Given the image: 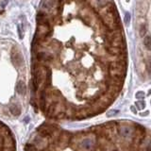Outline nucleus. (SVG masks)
Here are the masks:
<instances>
[{"instance_id": "nucleus-4", "label": "nucleus", "mask_w": 151, "mask_h": 151, "mask_svg": "<svg viewBox=\"0 0 151 151\" xmlns=\"http://www.w3.org/2000/svg\"><path fill=\"white\" fill-rule=\"evenodd\" d=\"M111 4V0H92V5L93 8L102 10Z\"/></svg>"}, {"instance_id": "nucleus-10", "label": "nucleus", "mask_w": 151, "mask_h": 151, "mask_svg": "<svg viewBox=\"0 0 151 151\" xmlns=\"http://www.w3.org/2000/svg\"><path fill=\"white\" fill-rule=\"evenodd\" d=\"M129 20H130V15H129V13L127 12L125 15V23L126 24H128L129 23Z\"/></svg>"}, {"instance_id": "nucleus-11", "label": "nucleus", "mask_w": 151, "mask_h": 151, "mask_svg": "<svg viewBox=\"0 0 151 151\" xmlns=\"http://www.w3.org/2000/svg\"><path fill=\"white\" fill-rule=\"evenodd\" d=\"M143 96H145V93H143V92H140L136 95V97L137 98H143Z\"/></svg>"}, {"instance_id": "nucleus-9", "label": "nucleus", "mask_w": 151, "mask_h": 151, "mask_svg": "<svg viewBox=\"0 0 151 151\" xmlns=\"http://www.w3.org/2000/svg\"><path fill=\"white\" fill-rule=\"evenodd\" d=\"M146 25H142L141 27H140V35L143 36V35L146 34Z\"/></svg>"}, {"instance_id": "nucleus-7", "label": "nucleus", "mask_w": 151, "mask_h": 151, "mask_svg": "<svg viewBox=\"0 0 151 151\" xmlns=\"http://www.w3.org/2000/svg\"><path fill=\"white\" fill-rule=\"evenodd\" d=\"M143 45L146 49L151 50V36H146L143 39Z\"/></svg>"}, {"instance_id": "nucleus-5", "label": "nucleus", "mask_w": 151, "mask_h": 151, "mask_svg": "<svg viewBox=\"0 0 151 151\" xmlns=\"http://www.w3.org/2000/svg\"><path fill=\"white\" fill-rule=\"evenodd\" d=\"M131 131H132L131 129L128 127H126V126L120 128L119 130H118V132H119V134L122 136V137H128V136L131 134Z\"/></svg>"}, {"instance_id": "nucleus-2", "label": "nucleus", "mask_w": 151, "mask_h": 151, "mask_svg": "<svg viewBox=\"0 0 151 151\" xmlns=\"http://www.w3.org/2000/svg\"><path fill=\"white\" fill-rule=\"evenodd\" d=\"M108 41H109L110 46H114V47H119L122 48V46L124 45V41H123V35L120 31L114 30L111 31L108 36Z\"/></svg>"}, {"instance_id": "nucleus-3", "label": "nucleus", "mask_w": 151, "mask_h": 151, "mask_svg": "<svg viewBox=\"0 0 151 151\" xmlns=\"http://www.w3.org/2000/svg\"><path fill=\"white\" fill-rule=\"evenodd\" d=\"M12 62L17 64L18 66L22 65L23 64V57L21 55V53L18 51L16 48H13L12 51Z\"/></svg>"}, {"instance_id": "nucleus-12", "label": "nucleus", "mask_w": 151, "mask_h": 151, "mask_svg": "<svg viewBox=\"0 0 151 151\" xmlns=\"http://www.w3.org/2000/svg\"><path fill=\"white\" fill-rule=\"evenodd\" d=\"M136 105L139 107V109H143V108H145V103H143V101H142V105H141V103L140 102L136 103Z\"/></svg>"}, {"instance_id": "nucleus-8", "label": "nucleus", "mask_w": 151, "mask_h": 151, "mask_svg": "<svg viewBox=\"0 0 151 151\" xmlns=\"http://www.w3.org/2000/svg\"><path fill=\"white\" fill-rule=\"evenodd\" d=\"M17 92L21 93V95L26 92V86H25V84L22 81H20L19 83L17 84Z\"/></svg>"}, {"instance_id": "nucleus-1", "label": "nucleus", "mask_w": 151, "mask_h": 151, "mask_svg": "<svg viewBox=\"0 0 151 151\" xmlns=\"http://www.w3.org/2000/svg\"><path fill=\"white\" fill-rule=\"evenodd\" d=\"M101 18L105 26L108 27L111 30H115L119 26V18L116 13L114 7H111L109 4L107 7L101 10Z\"/></svg>"}, {"instance_id": "nucleus-13", "label": "nucleus", "mask_w": 151, "mask_h": 151, "mask_svg": "<svg viewBox=\"0 0 151 151\" xmlns=\"http://www.w3.org/2000/svg\"><path fill=\"white\" fill-rule=\"evenodd\" d=\"M148 71H149V73L151 75V59H150V60L148 62Z\"/></svg>"}, {"instance_id": "nucleus-6", "label": "nucleus", "mask_w": 151, "mask_h": 151, "mask_svg": "<svg viewBox=\"0 0 151 151\" xmlns=\"http://www.w3.org/2000/svg\"><path fill=\"white\" fill-rule=\"evenodd\" d=\"M10 113L13 114V115H19L20 113H21L20 108L18 107L16 104H12V105L10 107Z\"/></svg>"}]
</instances>
